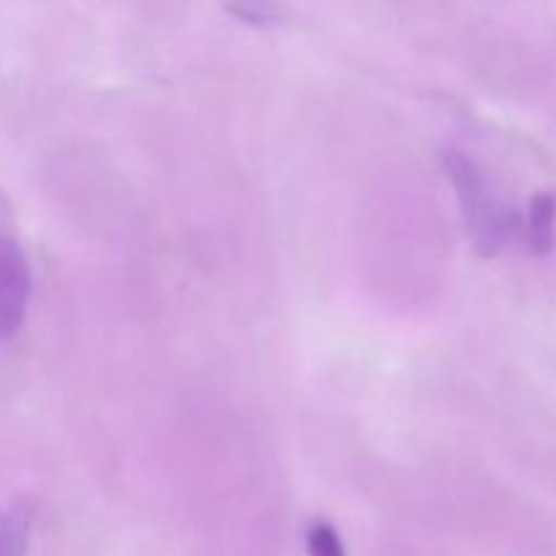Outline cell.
Returning a JSON list of instances; mask_svg holds the SVG:
<instances>
[{
    "instance_id": "obj_1",
    "label": "cell",
    "mask_w": 556,
    "mask_h": 556,
    "mask_svg": "<svg viewBox=\"0 0 556 556\" xmlns=\"http://www.w3.org/2000/svg\"><path fill=\"white\" fill-rule=\"evenodd\" d=\"M443 168L451 182H454L456 195H459L462 217H465L472 248L483 258H494V255L503 253L508 239L519 228V215L492 193L483 172L465 152H445Z\"/></svg>"
},
{
    "instance_id": "obj_2",
    "label": "cell",
    "mask_w": 556,
    "mask_h": 556,
    "mask_svg": "<svg viewBox=\"0 0 556 556\" xmlns=\"http://www.w3.org/2000/svg\"><path fill=\"white\" fill-rule=\"evenodd\" d=\"M30 302V266L14 239H0V340H9L25 324Z\"/></svg>"
},
{
    "instance_id": "obj_3",
    "label": "cell",
    "mask_w": 556,
    "mask_h": 556,
    "mask_svg": "<svg viewBox=\"0 0 556 556\" xmlns=\"http://www.w3.org/2000/svg\"><path fill=\"white\" fill-rule=\"evenodd\" d=\"M554 226H556V195L538 193L530 204V223H527V239L532 253L546 255L554 250Z\"/></svg>"
},
{
    "instance_id": "obj_4",
    "label": "cell",
    "mask_w": 556,
    "mask_h": 556,
    "mask_svg": "<svg viewBox=\"0 0 556 556\" xmlns=\"http://www.w3.org/2000/svg\"><path fill=\"white\" fill-rule=\"evenodd\" d=\"M30 543V525L20 510L0 514V556H25Z\"/></svg>"
},
{
    "instance_id": "obj_5",
    "label": "cell",
    "mask_w": 556,
    "mask_h": 556,
    "mask_svg": "<svg viewBox=\"0 0 556 556\" xmlns=\"http://www.w3.org/2000/svg\"><path fill=\"white\" fill-rule=\"evenodd\" d=\"M226 9L250 27H271L280 22L277 0H226Z\"/></svg>"
},
{
    "instance_id": "obj_6",
    "label": "cell",
    "mask_w": 556,
    "mask_h": 556,
    "mask_svg": "<svg viewBox=\"0 0 556 556\" xmlns=\"http://www.w3.org/2000/svg\"><path fill=\"white\" fill-rule=\"evenodd\" d=\"M307 554L309 556H345L340 535L326 521H315L307 530Z\"/></svg>"
}]
</instances>
